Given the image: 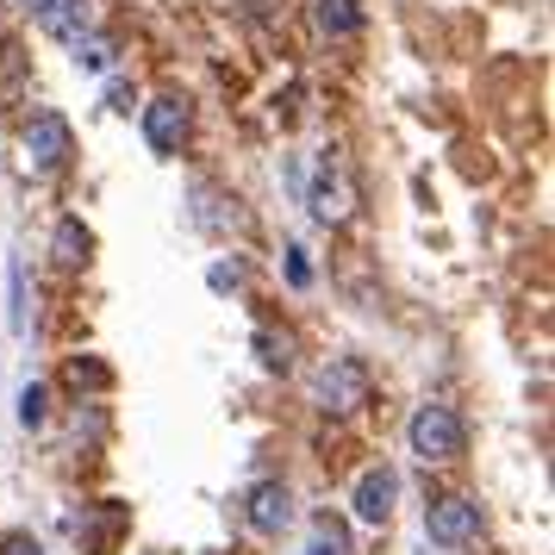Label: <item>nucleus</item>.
<instances>
[{
  "label": "nucleus",
  "instance_id": "7ed1b4c3",
  "mask_svg": "<svg viewBox=\"0 0 555 555\" xmlns=\"http://www.w3.org/2000/svg\"><path fill=\"white\" fill-rule=\"evenodd\" d=\"M412 455H425V462H455L462 455V418L450 405H418L412 412Z\"/></svg>",
  "mask_w": 555,
  "mask_h": 555
},
{
  "label": "nucleus",
  "instance_id": "20e7f679",
  "mask_svg": "<svg viewBox=\"0 0 555 555\" xmlns=\"http://www.w3.org/2000/svg\"><path fill=\"white\" fill-rule=\"evenodd\" d=\"M26 156H31V169L56 176V169L76 156V131H69V119H63V113H31V126H26Z\"/></svg>",
  "mask_w": 555,
  "mask_h": 555
},
{
  "label": "nucleus",
  "instance_id": "423d86ee",
  "mask_svg": "<svg viewBox=\"0 0 555 555\" xmlns=\"http://www.w3.org/2000/svg\"><path fill=\"white\" fill-rule=\"evenodd\" d=\"M144 138H151L156 156H176L181 138H188V106H181L176 94H156V101L144 106Z\"/></svg>",
  "mask_w": 555,
  "mask_h": 555
},
{
  "label": "nucleus",
  "instance_id": "f3484780",
  "mask_svg": "<svg viewBox=\"0 0 555 555\" xmlns=\"http://www.w3.org/2000/svg\"><path fill=\"white\" fill-rule=\"evenodd\" d=\"M69 380H76V387H106V369H101V362H81V356H76V362H69Z\"/></svg>",
  "mask_w": 555,
  "mask_h": 555
},
{
  "label": "nucleus",
  "instance_id": "aec40b11",
  "mask_svg": "<svg viewBox=\"0 0 555 555\" xmlns=\"http://www.w3.org/2000/svg\"><path fill=\"white\" fill-rule=\"evenodd\" d=\"M237 275H244L237 262H219V269H212V287H237Z\"/></svg>",
  "mask_w": 555,
  "mask_h": 555
},
{
  "label": "nucleus",
  "instance_id": "0eeeda50",
  "mask_svg": "<svg viewBox=\"0 0 555 555\" xmlns=\"http://www.w3.org/2000/svg\"><path fill=\"white\" fill-rule=\"evenodd\" d=\"M393 500H400V475L393 468H369V475L356 480V518L362 525H387L393 518Z\"/></svg>",
  "mask_w": 555,
  "mask_h": 555
},
{
  "label": "nucleus",
  "instance_id": "9d476101",
  "mask_svg": "<svg viewBox=\"0 0 555 555\" xmlns=\"http://www.w3.org/2000/svg\"><path fill=\"white\" fill-rule=\"evenodd\" d=\"M88 250H94L88 225H81V219H63V225H56V237H51V256L63 262V269H81V262H88Z\"/></svg>",
  "mask_w": 555,
  "mask_h": 555
},
{
  "label": "nucleus",
  "instance_id": "6e6552de",
  "mask_svg": "<svg viewBox=\"0 0 555 555\" xmlns=\"http://www.w3.org/2000/svg\"><path fill=\"white\" fill-rule=\"evenodd\" d=\"M38 13V26L51 31L56 44H81L88 38V0H26Z\"/></svg>",
  "mask_w": 555,
  "mask_h": 555
},
{
  "label": "nucleus",
  "instance_id": "a211bd4d",
  "mask_svg": "<svg viewBox=\"0 0 555 555\" xmlns=\"http://www.w3.org/2000/svg\"><path fill=\"white\" fill-rule=\"evenodd\" d=\"M287 281H294V287H312V262H306V250H300V244L287 250Z\"/></svg>",
  "mask_w": 555,
  "mask_h": 555
},
{
  "label": "nucleus",
  "instance_id": "9b49d317",
  "mask_svg": "<svg viewBox=\"0 0 555 555\" xmlns=\"http://www.w3.org/2000/svg\"><path fill=\"white\" fill-rule=\"evenodd\" d=\"M319 26H325L331 38H356V31H362V7H356V0H319Z\"/></svg>",
  "mask_w": 555,
  "mask_h": 555
},
{
  "label": "nucleus",
  "instance_id": "1a4fd4ad",
  "mask_svg": "<svg viewBox=\"0 0 555 555\" xmlns=\"http://www.w3.org/2000/svg\"><path fill=\"white\" fill-rule=\"evenodd\" d=\"M244 505H250V525L256 530H287V525H294V493H287L281 480H256Z\"/></svg>",
  "mask_w": 555,
  "mask_h": 555
},
{
  "label": "nucleus",
  "instance_id": "ddd939ff",
  "mask_svg": "<svg viewBox=\"0 0 555 555\" xmlns=\"http://www.w3.org/2000/svg\"><path fill=\"white\" fill-rule=\"evenodd\" d=\"M44 412H51V393H44V387H38V380H31V387H20V425H44Z\"/></svg>",
  "mask_w": 555,
  "mask_h": 555
},
{
  "label": "nucleus",
  "instance_id": "6ab92c4d",
  "mask_svg": "<svg viewBox=\"0 0 555 555\" xmlns=\"http://www.w3.org/2000/svg\"><path fill=\"white\" fill-rule=\"evenodd\" d=\"M0 555H44V550H38L31 537H7V543H0Z\"/></svg>",
  "mask_w": 555,
  "mask_h": 555
},
{
  "label": "nucleus",
  "instance_id": "f03ea898",
  "mask_svg": "<svg viewBox=\"0 0 555 555\" xmlns=\"http://www.w3.org/2000/svg\"><path fill=\"white\" fill-rule=\"evenodd\" d=\"M312 393H319L325 412H356V405H369V369L356 356H331L312 380Z\"/></svg>",
  "mask_w": 555,
  "mask_h": 555
},
{
  "label": "nucleus",
  "instance_id": "4468645a",
  "mask_svg": "<svg viewBox=\"0 0 555 555\" xmlns=\"http://www.w3.org/2000/svg\"><path fill=\"white\" fill-rule=\"evenodd\" d=\"M7 287H13V331H20V337H26L31 312H26V269H20V262H13V269H7Z\"/></svg>",
  "mask_w": 555,
  "mask_h": 555
},
{
  "label": "nucleus",
  "instance_id": "dca6fc26",
  "mask_svg": "<svg viewBox=\"0 0 555 555\" xmlns=\"http://www.w3.org/2000/svg\"><path fill=\"white\" fill-rule=\"evenodd\" d=\"M76 51H81V63H88V69H113V44H106V38H81Z\"/></svg>",
  "mask_w": 555,
  "mask_h": 555
},
{
  "label": "nucleus",
  "instance_id": "f8f14e48",
  "mask_svg": "<svg viewBox=\"0 0 555 555\" xmlns=\"http://www.w3.org/2000/svg\"><path fill=\"white\" fill-rule=\"evenodd\" d=\"M306 555H350L344 525H337V518H319V537H312V550H306Z\"/></svg>",
  "mask_w": 555,
  "mask_h": 555
},
{
  "label": "nucleus",
  "instance_id": "2eb2a0df",
  "mask_svg": "<svg viewBox=\"0 0 555 555\" xmlns=\"http://www.w3.org/2000/svg\"><path fill=\"white\" fill-rule=\"evenodd\" d=\"M256 356H262V369H287V337H275V331H256Z\"/></svg>",
  "mask_w": 555,
  "mask_h": 555
},
{
  "label": "nucleus",
  "instance_id": "39448f33",
  "mask_svg": "<svg viewBox=\"0 0 555 555\" xmlns=\"http://www.w3.org/2000/svg\"><path fill=\"white\" fill-rule=\"evenodd\" d=\"M425 530H430V543H475L480 537V505H468V500H437L425 512Z\"/></svg>",
  "mask_w": 555,
  "mask_h": 555
},
{
  "label": "nucleus",
  "instance_id": "f257e3e1",
  "mask_svg": "<svg viewBox=\"0 0 555 555\" xmlns=\"http://www.w3.org/2000/svg\"><path fill=\"white\" fill-rule=\"evenodd\" d=\"M306 206H312L319 225H344V219L356 212V181H350V169H344L337 156H319V169H312V181H306Z\"/></svg>",
  "mask_w": 555,
  "mask_h": 555
}]
</instances>
